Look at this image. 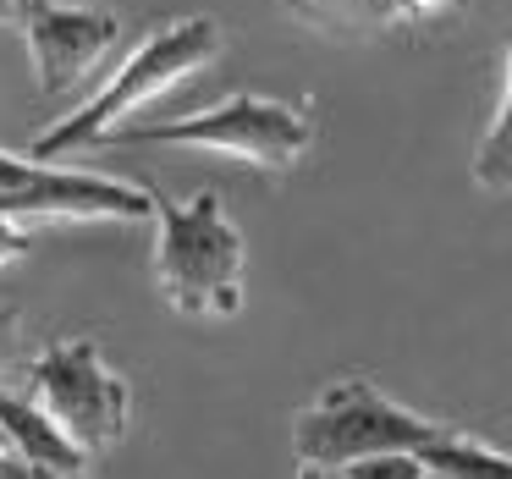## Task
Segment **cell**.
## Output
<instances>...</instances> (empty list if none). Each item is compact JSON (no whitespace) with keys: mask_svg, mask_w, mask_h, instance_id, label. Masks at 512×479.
Wrapping results in <instances>:
<instances>
[{"mask_svg":"<svg viewBox=\"0 0 512 479\" xmlns=\"http://www.w3.org/2000/svg\"><path fill=\"white\" fill-rule=\"evenodd\" d=\"M215 56H221V28H215L210 17H188V23L155 28L83 111H72L67 122H56L50 133L34 138L28 160H34V166H56V160L72 155V149L111 144V133H122L127 116L144 111V105L160 100V94H171L177 83H188L193 72L210 67Z\"/></svg>","mask_w":512,"mask_h":479,"instance_id":"cell-1","label":"cell"},{"mask_svg":"<svg viewBox=\"0 0 512 479\" xmlns=\"http://www.w3.org/2000/svg\"><path fill=\"white\" fill-rule=\"evenodd\" d=\"M155 281L188 320H232L243 309V232L226 221L215 188L188 204L155 193Z\"/></svg>","mask_w":512,"mask_h":479,"instance_id":"cell-2","label":"cell"},{"mask_svg":"<svg viewBox=\"0 0 512 479\" xmlns=\"http://www.w3.org/2000/svg\"><path fill=\"white\" fill-rule=\"evenodd\" d=\"M441 435L446 424L380 397L369 380H336L292 419V452H298L303 468L336 474V468L364 463V457H380V452H424Z\"/></svg>","mask_w":512,"mask_h":479,"instance_id":"cell-3","label":"cell"},{"mask_svg":"<svg viewBox=\"0 0 512 479\" xmlns=\"http://www.w3.org/2000/svg\"><path fill=\"white\" fill-rule=\"evenodd\" d=\"M111 144H177V149H210V155H232L265 171H287L309 155L314 122L298 105L259 100V94H232L215 111H193L182 122H155V127H122Z\"/></svg>","mask_w":512,"mask_h":479,"instance_id":"cell-4","label":"cell"},{"mask_svg":"<svg viewBox=\"0 0 512 479\" xmlns=\"http://www.w3.org/2000/svg\"><path fill=\"white\" fill-rule=\"evenodd\" d=\"M28 397L45 408V419L78 446L83 457L105 452L127 435V413H133V397H127V380L116 375L100 358L94 342H56L39 358H28Z\"/></svg>","mask_w":512,"mask_h":479,"instance_id":"cell-5","label":"cell"},{"mask_svg":"<svg viewBox=\"0 0 512 479\" xmlns=\"http://www.w3.org/2000/svg\"><path fill=\"white\" fill-rule=\"evenodd\" d=\"M0 215L28 221H155V193L94 171L34 166L28 155L0 149Z\"/></svg>","mask_w":512,"mask_h":479,"instance_id":"cell-6","label":"cell"},{"mask_svg":"<svg viewBox=\"0 0 512 479\" xmlns=\"http://www.w3.org/2000/svg\"><path fill=\"white\" fill-rule=\"evenodd\" d=\"M23 39L34 56L39 94H72L94 67L105 61V50H116L122 23L105 6H61V0H34L23 6Z\"/></svg>","mask_w":512,"mask_h":479,"instance_id":"cell-7","label":"cell"},{"mask_svg":"<svg viewBox=\"0 0 512 479\" xmlns=\"http://www.w3.org/2000/svg\"><path fill=\"white\" fill-rule=\"evenodd\" d=\"M0 435H6V446H12L28 468H83L89 463V457L45 419V408H39L28 391L0 386Z\"/></svg>","mask_w":512,"mask_h":479,"instance_id":"cell-8","label":"cell"},{"mask_svg":"<svg viewBox=\"0 0 512 479\" xmlns=\"http://www.w3.org/2000/svg\"><path fill=\"white\" fill-rule=\"evenodd\" d=\"M281 6L303 28L342 34V39H369V34L413 23V0H281Z\"/></svg>","mask_w":512,"mask_h":479,"instance_id":"cell-9","label":"cell"},{"mask_svg":"<svg viewBox=\"0 0 512 479\" xmlns=\"http://www.w3.org/2000/svg\"><path fill=\"white\" fill-rule=\"evenodd\" d=\"M419 463L441 479H512V452H496L485 441H468V435L446 430L441 441H430L419 452Z\"/></svg>","mask_w":512,"mask_h":479,"instance_id":"cell-10","label":"cell"},{"mask_svg":"<svg viewBox=\"0 0 512 479\" xmlns=\"http://www.w3.org/2000/svg\"><path fill=\"white\" fill-rule=\"evenodd\" d=\"M474 182L485 193L512 188V34H507V89H501V111H496V122H490V133L479 138Z\"/></svg>","mask_w":512,"mask_h":479,"instance_id":"cell-11","label":"cell"},{"mask_svg":"<svg viewBox=\"0 0 512 479\" xmlns=\"http://www.w3.org/2000/svg\"><path fill=\"white\" fill-rule=\"evenodd\" d=\"M342 479H430V468L419 463V452H380L364 457V463H347L336 468Z\"/></svg>","mask_w":512,"mask_h":479,"instance_id":"cell-12","label":"cell"},{"mask_svg":"<svg viewBox=\"0 0 512 479\" xmlns=\"http://www.w3.org/2000/svg\"><path fill=\"white\" fill-rule=\"evenodd\" d=\"M17 369H28V358H23V314L0 309V380L17 375Z\"/></svg>","mask_w":512,"mask_h":479,"instance_id":"cell-13","label":"cell"},{"mask_svg":"<svg viewBox=\"0 0 512 479\" xmlns=\"http://www.w3.org/2000/svg\"><path fill=\"white\" fill-rule=\"evenodd\" d=\"M28 248H34V232H28V226H17V221H6V215H0V265H12V259H23Z\"/></svg>","mask_w":512,"mask_h":479,"instance_id":"cell-14","label":"cell"},{"mask_svg":"<svg viewBox=\"0 0 512 479\" xmlns=\"http://www.w3.org/2000/svg\"><path fill=\"white\" fill-rule=\"evenodd\" d=\"M0 479H34V468H28L17 452H0Z\"/></svg>","mask_w":512,"mask_h":479,"instance_id":"cell-15","label":"cell"},{"mask_svg":"<svg viewBox=\"0 0 512 479\" xmlns=\"http://www.w3.org/2000/svg\"><path fill=\"white\" fill-rule=\"evenodd\" d=\"M452 0H413V23H424V17H435V12H446Z\"/></svg>","mask_w":512,"mask_h":479,"instance_id":"cell-16","label":"cell"},{"mask_svg":"<svg viewBox=\"0 0 512 479\" xmlns=\"http://www.w3.org/2000/svg\"><path fill=\"white\" fill-rule=\"evenodd\" d=\"M34 479H89L83 468H34Z\"/></svg>","mask_w":512,"mask_h":479,"instance_id":"cell-17","label":"cell"},{"mask_svg":"<svg viewBox=\"0 0 512 479\" xmlns=\"http://www.w3.org/2000/svg\"><path fill=\"white\" fill-rule=\"evenodd\" d=\"M0 23H23V12H17L12 0H0Z\"/></svg>","mask_w":512,"mask_h":479,"instance_id":"cell-18","label":"cell"},{"mask_svg":"<svg viewBox=\"0 0 512 479\" xmlns=\"http://www.w3.org/2000/svg\"><path fill=\"white\" fill-rule=\"evenodd\" d=\"M298 479H342V474H325V468H303Z\"/></svg>","mask_w":512,"mask_h":479,"instance_id":"cell-19","label":"cell"},{"mask_svg":"<svg viewBox=\"0 0 512 479\" xmlns=\"http://www.w3.org/2000/svg\"><path fill=\"white\" fill-rule=\"evenodd\" d=\"M12 6H17V12H23V6H34V0H12Z\"/></svg>","mask_w":512,"mask_h":479,"instance_id":"cell-20","label":"cell"},{"mask_svg":"<svg viewBox=\"0 0 512 479\" xmlns=\"http://www.w3.org/2000/svg\"><path fill=\"white\" fill-rule=\"evenodd\" d=\"M0 452H12V446H6V435H0Z\"/></svg>","mask_w":512,"mask_h":479,"instance_id":"cell-21","label":"cell"},{"mask_svg":"<svg viewBox=\"0 0 512 479\" xmlns=\"http://www.w3.org/2000/svg\"><path fill=\"white\" fill-rule=\"evenodd\" d=\"M430 479H441V474H430Z\"/></svg>","mask_w":512,"mask_h":479,"instance_id":"cell-22","label":"cell"}]
</instances>
